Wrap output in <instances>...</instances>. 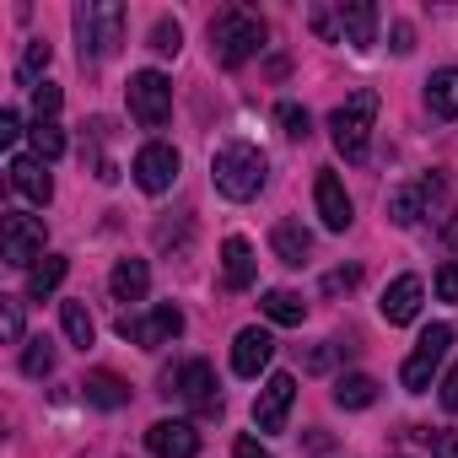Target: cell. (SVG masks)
I'll return each instance as SVG.
<instances>
[{
  "instance_id": "cell-1",
  "label": "cell",
  "mask_w": 458,
  "mask_h": 458,
  "mask_svg": "<svg viewBox=\"0 0 458 458\" xmlns=\"http://www.w3.org/2000/svg\"><path fill=\"white\" fill-rule=\"evenodd\" d=\"M265 173H270V162H265V151L249 146V140H226V146H216V157H210V178H216V189H221L226 199H254V194L265 189Z\"/></svg>"
},
{
  "instance_id": "cell-2",
  "label": "cell",
  "mask_w": 458,
  "mask_h": 458,
  "mask_svg": "<svg viewBox=\"0 0 458 458\" xmlns=\"http://www.w3.org/2000/svg\"><path fill=\"white\" fill-rule=\"evenodd\" d=\"M372 119H377V92H372V87L351 92V98L329 114V140H335V151H340L345 162H361V157H367V146H372Z\"/></svg>"
},
{
  "instance_id": "cell-3",
  "label": "cell",
  "mask_w": 458,
  "mask_h": 458,
  "mask_svg": "<svg viewBox=\"0 0 458 458\" xmlns=\"http://www.w3.org/2000/svg\"><path fill=\"white\" fill-rule=\"evenodd\" d=\"M259 49H265V22H259L254 12H221V17L210 22V55H216V65L238 71V65L254 60Z\"/></svg>"
},
{
  "instance_id": "cell-4",
  "label": "cell",
  "mask_w": 458,
  "mask_h": 458,
  "mask_svg": "<svg viewBox=\"0 0 458 458\" xmlns=\"http://www.w3.org/2000/svg\"><path fill=\"white\" fill-rule=\"evenodd\" d=\"M76 38H81V60H108L124 38V6L119 0H81L76 6Z\"/></svg>"
},
{
  "instance_id": "cell-5",
  "label": "cell",
  "mask_w": 458,
  "mask_h": 458,
  "mask_svg": "<svg viewBox=\"0 0 458 458\" xmlns=\"http://www.w3.org/2000/svg\"><path fill=\"white\" fill-rule=\"evenodd\" d=\"M44 216H28V210H6L0 216V259L12 270H33L44 259Z\"/></svg>"
},
{
  "instance_id": "cell-6",
  "label": "cell",
  "mask_w": 458,
  "mask_h": 458,
  "mask_svg": "<svg viewBox=\"0 0 458 458\" xmlns=\"http://www.w3.org/2000/svg\"><path fill=\"white\" fill-rule=\"evenodd\" d=\"M447 345H453V329H447V324H431V329L415 340V351L404 356L399 383H404L410 394H426V388H431V377H437V367H442V356H447Z\"/></svg>"
},
{
  "instance_id": "cell-7",
  "label": "cell",
  "mask_w": 458,
  "mask_h": 458,
  "mask_svg": "<svg viewBox=\"0 0 458 458\" xmlns=\"http://www.w3.org/2000/svg\"><path fill=\"white\" fill-rule=\"evenodd\" d=\"M130 114L146 124V130H162L173 119V81L162 71H135L130 76Z\"/></svg>"
},
{
  "instance_id": "cell-8",
  "label": "cell",
  "mask_w": 458,
  "mask_h": 458,
  "mask_svg": "<svg viewBox=\"0 0 458 458\" xmlns=\"http://www.w3.org/2000/svg\"><path fill=\"white\" fill-rule=\"evenodd\" d=\"M119 335L130 340V345H140V351H157V345H167V340H178L183 335V313L173 308V302H157L146 318H119Z\"/></svg>"
},
{
  "instance_id": "cell-9",
  "label": "cell",
  "mask_w": 458,
  "mask_h": 458,
  "mask_svg": "<svg viewBox=\"0 0 458 458\" xmlns=\"http://www.w3.org/2000/svg\"><path fill=\"white\" fill-rule=\"evenodd\" d=\"M292 404H297V377L292 372H270L265 388H259V399H254V426L259 431H286Z\"/></svg>"
},
{
  "instance_id": "cell-10",
  "label": "cell",
  "mask_w": 458,
  "mask_h": 458,
  "mask_svg": "<svg viewBox=\"0 0 458 458\" xmlns=\"http://www.w3.org/2000/svg\"><path fill=\"white\" fill-rule=\"evenodd\" d=\"M437 199H442V178H437V173H426V178H415V183H399V189L388 194V221H394V226H415L420 216H431Z\"/></svg>"
},
{
  "instance_id": "cell-11",
  "label": "cell",
  "mask_w": 458,
  "mask_h": 458,
  "mask_svg": "<svg viewBox=\"0 0 458 458\" xmlns=\"http://www.w3.org/2000/svg\"><path fill=\"white\" fill-rule=\"evenodd\" d=\"M135 183L146 189V194H167L173 189V178H178V151L173 146H162V140H151V146H140L135 151Z\"/></svg>"
},
{
  "instance_id": "cell-12",
  "label": "cell",
  "mask_w": 458,
  "mask_h": 458,
  "mask_svg": "<svg viewBox=\"0 0 458 458\" xmlns=\"http://www.w3.org/2000/svg\"><path fill=\"white\" fill-rule=\"evenodd\" d=\"M313 205H318V221L329 226V233H345V226L356 221V205H351V194H345V183H340L335 173H318Z\"/></svg>"
},
{
  "instance_id": "cell-13",
  "label": "cell",
  "mask_w": 458,
  "mask_h": 458,
  "mask_svg": "<svg viewBox=\"0 0 458 458\" xmlns=\"http://www.w3.org/2000/svg\"><path fill=\"white\" fill-rule=\"evenodd\" d=\"M167 394H178V399H189V404H199V410H221V399H216V377H210V361H183V367L167 377Z\"/></svg>"
},
{
  "instance_id": "cell-14",
  "label": "cell",
  "mask_w": 458,
  "mask_h": 458,
  "mask_svg": "<svg viewBox=\"0 0 458 458\" xmlns=\"http://www.w3.org/2000/svg\"><path fill=\"white\" fill-rule=\"evenodd\" d=\"M146 447L157 458H194L199 453V431H194V420H157L146 431Z\"/></svg>"
},
{
  "instance_id": "cell-15",
  "label": "cell",
  "mask_w": 458,
  "mask_h": 458,
  "mask_svg": "<svg viewBox=\"0 0 458 458\" xmlns=\"http://www.w3.org/2000/svg\"><path fill=\"white\" fill-rule=\"evenodd\" d=\"M6 178H12V189H17L22 199H33V205H49V199H55V178H49V162H38V157H12Z\"/></svg>"
},
{
  "instance_id": "cell-16",
  "label": "cell",
  "mask_w": 458,
  "mask_h": 458,
  "mask_svg": "<svg viewBox=\"0 0 458 458\" xmlns=\"http://www.w3.org/2000/svg\"><path fill=\"white\" fill-rule=\"evenodd\" d=\"M270 356H276V340H270V329H259V324L233 340V372H238V377H259V372L270 367Z\"/></svg>"
},
{
  "instance_id": "cell-17",
  "label": "cell",
  "mask_w": 458,
  "mask_h": 458,
  "mask_svg": "<svg viewBox=\"0 0 458 458\" xmlns=\"http://www.w3.org/2000/svg\"><path fill=\"white\" fill-rule=\"evenodd\" d=\"M340 33H345V44L372 49V38H377V6L372 0H340Z\"/></svg>"
},
{
  "instance_id": "cell-18",
  "label": "cell",
  "mask_w": 458,
  "mask_h": 458,
  "mask_svg": "<svg viewBox=\"0 0 458 458\" xmlns=\"http://www.w3.org/2000/svg\"><path fill=\"white\" fill-rule=\"evenodd\" d=\"M420 297H426L420 276H399V281L383 292V302H377V308H383V318H388V324H410V318L420 313Z\"/></svg>"
},
{
  "instance_id": "cell-19",
  "label": "cell",
  "mask_w": 458,
  "mask_h": 458,
  "mask_svg": "<svg viewBox=\"0 0 458 458\" xmlns=\"http://www.w3.org/2000/svg\"><path fill=\"white\" fill-rule=\"evenodd\" d=\"M254 270H259V259H254L249 238H226L221 243V276H226V286H233V292L254 286Z\"/></svg>"
},
{
  "instance_id": "cell-20",
  "label": "cell",
  "mask_w": 458,
  "mask_h": 458,
  "mask_svg": "<svg viewBox=\"0 0 458 458\" xmlns=\"http://www.w3.org/2000/svg\"><path fill=\"white\" fill-rule=\"evenodd\" d=\"M270 249H276V259H281V265H308L313 238H308V226H302V221H276Z\"/></svg>"
},
{
  "instance_id": "cell-21",
  "label": "cell",
  "mask_w": 458,
  "mask_h": 458,
  "mask_svg": "<svg viewBox=\"0 0 458 458\" xmlns=\"http://www.w3.org/2000/svg\"><path fill=\"white\" fill-rule=\"evenodd\" d=\"M108 292H114L119 302H146V292H151V270H146V259H119L114 276H108Z\"/></svg>"
},
{
  "instance_id": "cell-22",
  "label": "cell",
  "mask_w": 458,
  "mask_h": 458,
  "mask_svg": "<svg viewBox=\"0 0 458 458\" xmlns=\"http://www.w3.org/2000/svg\"><path fill=\"white\" fill-rule=\"evenodd\" d=\"M81 394H87V404H98V410H119V404H130V383L119 377V372H87L81 377Z\"/></svg>"
},
{
  "instance_id": "cell-23",
  "label": "cell",
  "mask_w": 458,
  "mask_h": 458,
  "mask_svg": "<svg viewBox=\"0 0 458 458\" xmlns=\"http://www.w3.org/2000/svg\"><path fill=\"white\" fill-rule=\"evenodd\" d=\"M65 270H71V259H65V254H44V259L28 270V297H38V302H44V297H55V292H60V281H65Z\"/></svg>"
},
{
  "instance_id": "cell-24",
  "label": "cell",
  "mask_w": 458,
  "mask_h": 458,
  "mask_svg": "<svg viewBox=\"0 0 458 458\" xmlns=\"http://www.w3.org/2000/svg\"><path fill=\"white\" fill-rule=\"evenodd\" d=\"M426 108L437 119H458V71H437L426 81Z\"/></svg>"
},
{
  "instance_id": "cell-25",
  "label": "cell",
  "mask_w": 458,
  "mask_h": 458,
  "mask_svg": "<svg viewBox=\"0 0 458 458\" xmlns=\"http://www.w3.org/2000/svg\"><path fill=\"white\" fill-rule=\"evenodd\" d=\"M259 308H265V318H270V324H286V329L308 318V302H302L297 292H286V286H276V292H265V302H259Z\"/></svg>"
},
{
  "instance_id": "cell-26",
  "label": "cell",
  "mask_w": 458,
  "mask_h": 458,
  "mask_svg": "<svg viewBox=\"0 0 458 458\" xmlns=\"http://www.w3.org/2000/svg\"><path fill=\"white\" fill-rule=\"evenodd\" d=\"M377 399V383L367 377V372H345V377H335V404L340 410H367Z\"/></svg>"
},
{
  "instance_id": "cell-27",
  "label": "cell",
  "mask_w": 458,
  "mask_h": 458,
  "mask_svg": "<svg viewBox=\"0 0 458 458\" xmlns=\"http://www.w3.org/2000/svg\"><path fill=\"white\" fill-rule=\"evenodd\" d=\"M28 135H33V157H38V162H60V157H65V130H60L55 119H33Z\"/></svg>"
},
{
  "instance_id": "cell-28",
  "label": "cell",
  "mask_w": 458,
  "mask_h": 458,
  "mask_svg": "<svg viewBox=\"0 0 458 458\" xmlns=\"http://www.w3.org/2000/svg\"><path fill=\"white\" fill-rule=\"evenodd\" d=\"M60 324H65V335H71V345H92L98 340V324H92V313H87V302H65L60 308Z\"/></svg>"
},
{
  "instance_id": "cell-29",
  "label": "cell",
  "mask_w": 458,
  "mask_h": 458,
  "mask_svg": "<svg viewBox=\"0 0 458 458\" xmlns=\"http://www.w3.org/2000/svg\"><path fill=\"white\" fill-rule=\"evenodd\" d=\"M22 372H28V377H49V372H55V345H49L44 335L22 345Z\"/></svg>"
},
{
  "instance_id": "cell-30",
  "label": "cell",
  "mask_w": 458,
  "mask_h": 458,
  "mask_svg": "<svg viewBox=\"0 0 458 458\" xmlns=\"http://www.w3.org/2000/svg\"><path fill=\"white\" fill-rule=\"evenodd\" d=\"M276 119H281V135H286V140H308V135H313V119H308L302 103H281Z\"/></svg>"
},
{
  "instance_id": "cell-31",
  "label": "cell",
  "mask_w": 458,
  "mask_h": 458,
  "mask_svg": "<svg viewBox=\"0 0 458 458\" xmlns=\"http://www.w3.org/2000/svg\"><path fill=\"white\" fill-rule=\"evenodd\" d=\"M49 60H55L49 38H33V44L22 49V65H17V76H22V81H38V71H49Z\"/></svg>"
},
{
  "instance_id": "cell-32",
  "label": "cell",
  "mask_w": 458,
  "mask_h": 458,
  "mask_svg": "<svg viewBox=\"0 0 458 458\" xmlns=\"http://www.w3.org/2000/svg\"><path fill=\"white\" fill-rule=\"evenodd\" d=\"M151 49H157V55H178V49H183V28H178L173 17H162V22L151 28Z\"/></svg>"
},
{
  "instance_id": "cell-33",
  "label": "cell",
  "mask_w": 458,
  "mask_h": 458,
  "mask_svg": "<svg viewBox=\"0 0 458 458\" xmlns=\"http://www.w3.org/2000/svg\"><path fill=\"white\" fill-rule=\"evenodd\" d=\"M0 329H6L12 345L22 340V297H0Z\"/></svg>"
},
{
  "instance_id": "cell-34",
  "label": "cell",
  "mask_w": 458,
  "mask_h": 458,
  "mask_svg": "<svg viewBox=\"0 0 458 458\" xmlns=\"http://www.w3.org/2000/svg\"><path fill=\"white\" fill-rule=\"evenodd\" d=\"M415 437L431 447V458H458V431H442L437 426V431H415Z\"/></svg>"
},
{
  "instance_id": "cell-35",
  "label": "cell",
  "mask_w": 458,
  "mask_h": 458,
  "mask_svg": "<svg viewBox=\"0 0 458 458\" xmlns=\"http://www.w3.org/2000/svg\"><path fill=\"white\" fill-rule=\"evenodd\" d=\"M55 114H60V87L55 81L33 87V119H55Z\"/></svg>"
},
{
  "instance_id": "cell-36",
  "label": "cell",
  "mask_w": 458,
  "mask_h": 458,
  "mask_svg": "<svg viewBox=\"0 0 458 458\" xmlns=\"http://www.w3.org/2000/svg\"><path fill=\"white\" fill-rule=\"evenodd\" d=\"M356 281H361V270H356V265H345V270H329V276H324V292H329V297H340V292H356Z\"/></svg>"
},
{
  "instance_id": "cell-37",
  "label": "cell",
  "mask_w": 458,
  "mask_h": 458,
  "mask_svg": "<svg viewBox=\"0 0 458 458\" xmlns=\"http://www.w3.org/2000/svg\"><path fill=\"white\" fill-rule=\"evenodd\" d=\"M437 297H442V302H458V259H447V265L437 270Z\"/></svg>"
},
{
  "instance_id": "cell-38",
  "label": "cell",
  "mask_w": 458,
  "mask_h": 458,
  "mask_svg": "<svg viewBox=\"0 0 458 458\" xmlns=\"http://www.w3.org/2000/svg\"><path fill=\"white\" fill-rule=\"evenodd\" d=\"M22 135V119H17V108H6V114H0V146H12Z\"/></svg>"
},
{
  "instance_id": "cell-39",
  "label": "cell",
  "mask_w": 458,
  "mask_h": 458,
  "mask_svg": "<svg viewBox=\"0 0 458 458\" xmlns=\"http://www.w3.org/2000/svg\"><path fill=\"white\" fill-rule=\"evenodd\" d=\"M233 458H270V453L259 447V437H238L233 442Z\"/></svg>"
},
{
  "instance_id": "cell-40",
  "label": "cell",
  "mask_w": 458,
  "mask_h": 458,
  "mask_svg": "<svg viewBox=\"0 0 458 458\" xmlns=\"http://www.w3.org/2000/svg\"><path fill=\"white\" fill-rule=\"evenodd\" d=\"M415 49V33H410V22H394V55H410Z\"/></svg>"
},
{
  "instance_id": "cell-41",
  "label": "cell",
  "mask_w": 458,
  "mask_h": 458,
  "mask_svg": "<svg viewBox=\"0 0 458 458\" xmlns=\"http://www.w3.org/2000/svg\"><path fill=\"white\" fill-rule=\"evenodd\" d=\"M442 404L458 410V367H447V377H442Z\"/></svg>"
},
{
  "instance_id": "cell-42",
  "label": "cell",
  "mask_w": 458,
  "mask_h": 458,
  "mask_svg": "<svg viewBox=\"0 0 458 458\" xmlns=\"http://www.w3.org/2000/svg\"><path fill=\"white\" fill-rule=\"evenodd\" d=\"M442 238H447V249H453V254H458V210H453V216H447V226H442Z\"/></svg>"
}]
</instances>
